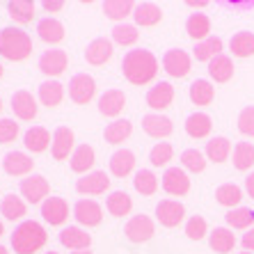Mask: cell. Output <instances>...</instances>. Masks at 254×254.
<instances>
[{
	"instance_id": "obj_1",
	"label": "cell",
	"mask_w": 254,
	"mask_h": 254,
	"mask_svg": "<svg viewBox=\"0 0 254 254\" xmlns=\"http://www.w3.org/2000/svg\"><path fill=\"white\" fill-rule=\"evenodd\" d=\"M122 73L130 85H137V87L149 85L158 73V60L151 51H144V48L128 51L122 60Z\"/></svg>"
},
{
	"instance_id": "obj_2",
	"label": "cell",
	"mask_w": 254,
	"mask_h": 254,
	"mask_svg": "<svg viewBox=\"0 0 254 254\" xmlns=\"http://www.w3.org/2000/svg\"><path fill=\"white\" fill-rule=\"evenodd\" d=\"M32 53V37L23 28H2L0 30V55L9 62H23Z\"/></svg>"
},
{
	"instance_id": "obj_3",
	"label": "cell",
	"mask_w": 254,
	"mask_h": 254,
	"mask_svg": "<svg viewBox=\"0 0 254 254\" xmlns=\"http://www.w3.org/2000/svg\"><path fill=\"white\" fill-rule=\"evenodd\" d=\"M48 234L39 222L23 220L12 234V248L16 254H35L46 245Z\"/></svg>"
},
{
	"instance_id": "obj_4",
	"label": "cell",
	"mask_w": 254,
	"mask_h": 254,
	"mask_svg": "<svg viewBox=\"0 0 254 254\" xmlns=\"http://www.w3.org/2000/svg\"><path fill=\"white\" fill-rule=\"evenodd\" d=\"M96 94V83L89 73H76L69 80V99L76 106H87Z\"/></svg>"
},
{
	"instance_id": "obj_5",
	"label": "cell",
	"mask_w": 254,
	"mask_h": 254,
	"mask_svg": "<svg viewBox=\"0 0 254 254\" xmlns=\"http://www.w3.org/2000/svg\"><path fill=\"white\" fill-rule=\"evenodd\" d=\"M21 197H25V201L30 204H44L48 199V192H51V186H48V179L42 174H30L21 181Z\"/></svg>"
},
{
	"instance_id": "obj_6",
	"label": "cell",
	"mask_w": 254,
	"mask_h": 254,
	"mask_svg": "<svg viewBox=\"0 0 254 254\" xmlns=\"http://www.w3.org/2000/svg\"><path fill=\"white\" fill-rule=\"evenodd\" d=\"M186 218V206L177 199H160L156 206V220L167 229H174L184 222Z\"/></svg>"
},
{
	"instance_id": "obj_7",
	"label": "cell",
	"mask_w": 254,
	"mask_h": 254,
	"mask_svg": "<svg viewBox=\"0 0 254 254\" xmlns=\"http://www.w3.org/2000/svg\"><path fill=\"white\" fill-rule=\"evenodd\" d=\"M163 190L167 195L184 197L190 192V177L184 167H167L163 174Z\"/></svg>"
},
{
	"instance_id": "obj_8",
	"label": "cell",
	"mask_w": 254,
	"mask_h": 254,
	"mask_svg": "<svg viewBox=\"0 0 254 254\" xmlns=\"http://www.w3.org/2000/svg\"><path fill=\"white\" fill-rule=\"evenodd\" d=\"M163 69L170 78H186L190 73V55L181 48H170L163 55Z\"/></svg>"
},
{
	"instance_id": "obj_9",
	"label": "cell",
	"mask_w": 254,
	"mask_h": 254,
	"mask_svg": "<svg viewBox=\"0 0 254 254\" xmlns=\"http://www.w3.org/2000/svg\"><path fill=\"white\" fill-rule=\"evenodd\" d=\"M154 231H156L154 220L149 215H133L124 227V234L130 243H147L154 236Z\"/></svg>"
},
{
	"instance_id": "obj_10",
	"label": "cell",
	"mask_w": 254,
	"mask_h": 254,
	"mask_svg": "<svg viewBox=\"0 0 254 254\" xmlns=\"http://www.w3.org/2000/svg\"><path fill=\"white\" fill-rule=\"evenodd\" d=\"M66 64H69V55H66V51H62V48L44 51L42 58H39V69H42V73H46V76H51V78L62 76Z\"/></svg>"
},
{
	"instance_id": "obj_11",
	"label": "cell",
	"mask_w": 254,
	"mask_h": 254,
	"mask_svg": "<svg viewBox=\"0 0 254 254\" xmlns=\"http://www.w3.org/2000/svg\"><path fill=\"white\" fill-rule=\"evenodd\" d=\"M73 218L83 227H96L103 220V208L94 199H78L73 204Z\"/></svg>"
},
{
	"instance_id": "obj_12",
	"label": "cell",
	"mask_w": 254,
	"mask_h": 254,
	"mask_svg": "<svg viewBox=\"0 0 254 254\" xmlns=\"http://www.w3.org/2000/svg\"><path fill=\"white\" fill-rule=\"evenodd\" d=\"M108 188H110V177L101 170L89 172L76 181V190L80 195H103Z\"/></svg>"
},
{
	"instance_id": "obj_13",
	"label": "cell",
	"mask_w": 254,
	"mask_h": 254,
	"mask_svg": "<svg viewBox=\"0 0 254 254\" xmlns=\"http://www.w3.org/2000/svg\"><path fill=\"white\" fill-rule=\"evenodd\" d=\"M12 113L16 115L21 122H32L39 113V106H37V99L25 89H18L12 94Z\"/></svg>"
},
{
	"instance_id": "obj_14",
	"label": "cell",
	"mask_w": 254,
	"mask_h": 254,
	"mask_svg": "<svg viewBox=\"0 0 254 254\" xmlns=\"http://www.w3.org/2000/svg\"><path fill=\"white\" fill-rule=\"evenodd\" d=\"M42 218L44 222H48L53 227L64 225L66 218H69V204L62 197H48L42 204Z\"/></svg>"
},
{
	"instance_id": "obj_15",
	"label": "cell",
	"mask_w": 254,
	"mask_h": 254,
	"mask_svg": "<svg viewBox=\"0 0 254 254\" xmlns=\"http://www.w3.org/2000/svg\"><path fill=\"white\" fill-rule=\"evenodd\" d=\"M32 167H35V160L30 158L28 154H23V151H9L2 158V170L9 177H30Z\"/></svg>"
},
{
	"instance_id": "obj_16",
	"label": "cell",
	"mask_w": 254,
	"mask_h": 254,
	"mask_svg": "<svg viewBox=\"0 0 254 254\" xmlns=\"http://www.w3.org/2000/svg\"><path fill=\"white\" fill-rule=\"evenodd\" d=\"M73 130L66 128V126H58L53 133V142H51V154L55 160H66L73 154Z\"/></svg>"
},
{
	"instance_id": "obj_17",
	"label": "cell",
	"mask_w": 254,
	"mask_h": 254,
	"mask_svg": "<svg viewBox=\"0 0 254 254\" xmlns=\"http://www.w3.org/2000/svg\"><path fill=\"white\" fill-rule=\"evenodd\" d=\"M126 108V94L122 89H108L99 96V113L103 117H119Z\"/></svg>"
},
{
	"instance_id": "obj_18",
	"label": "cell",
	"mask_w": 254,
	"mask_h": 254,
	"mask_svg": "<svg viewBox=\"0 0 254 254\" xmlns=\"http://www.w3.org/2000/svg\"><path fill=\"white\" fill-rule=\"evenodd\" d=\"M113 53H115L113 42L106 39V37H99V39L87 44V48H85V60H87L92 66H101L113 58Z\"/></svg>"
},
{
	"instance_id": "obj_19",
	"label": "cell",
	"mask_w": 254,
	"mask_h": 254,
	"mask_svg": "<svg viewBox=\"0 0 254 254\" xmlns=\"http://www.w3.org/2000/svg\"><path fill=\"white\" fill-rule=\"evenodd\" d=\"M142 128L147 133L149 137H156V140H163V137L172 135V130H174V124H172V119L165 117V115H144L142 117Z\"/></svg>"
},
{
	"instance_id": "obj_20",
	"label": "cell",
	"mask_w": 254,
	"mask_h": 254,
	"mask_svg": "<svg viewBox=\"0 0 254 254\" xmlns=\"http://www.w3.org/2000/svg\"><path fill=\"white\" fill-rule=\"evenodd\" d=\"M172 101H174V87L170 83H165V80L156 83L147 92V106L151 110H165V108L172 106Z\"/></svg>"
},
{
	"instance_id": "obj_21",
	"label": "cell",
	"mask_w": 254,
	"mask_h": 254,
	"mask_svg": "<svg viewBox=\"0 0 254 254\" xmlns=\"http://www.w3.org/2000/svg\"><path fill=\"white\" fill-rule=\"evenodd\" d=\"M60 243H62V248H69L73 252H78V250H89L92 236L85 229H80V227H64L60 231Z\"/></svg>"
},
{
	"instance_id": "obj_22",
	"label": "cell",
	"mask_w": 254,
	"mask_h": 254,
	"mask_svg": "<svg viewBox=\"0 0 254 254\" xmlns=\"http://www.w3.org/2000/svg\"><path fill=\"white\" fill-rule=\"evenodd\" d=\"M186 32H188V37L190 39H195L197 44L204 42V39L211 37V18H208L206 14H201V12L190 14L188 21H186Z\"/></svg>"
},
{
	"instance_id": "obj_23",
	"label": "cell",
	"mask_w": 254,
	"mask_h": 254,
	"mask_svg": "<svg viewBox=\"0 0 254 254\" xmlns=\"http://www.w3.org/2000/svg\"><path fill=\"white\" fill-rule=\"evenodd\" d=\"M94 160H96L94 149L89 147V144H80V147L73 149L69 165H71V170L76 172V174H83L85 177V174H89V170L94 167Z\"/></svg>"
},
{
	"instance_id": "obj_24",
	"label": "cell",
	"mask_w": 254,
	"mask_h": 254,
	"mask_svg": "<svg viewBox=\"0 0 254 254\" xmlns=\"http://www.w3.org/2000/svg\"><path fill=\"white\" fill-rule=\"evenodd\" d=\"M133 170H135V154H133L130 149H117V151L110 156V172H113L117 179L128 177Z\"/></svg>"
},
{
	"instance_id": "obj_25",
	"label": "cell",
	"mask_w": 254,
	"mask_h": 254,
	"mask_svg": "<svg viewBox=\"0 0 254 254\" xmlns=\"http://www.w3.org/2000/svg\"><path fill=\"white\" fill-rule=\"evenodd\" d=\"M133 18L142 28H154V25H158L163 21V9L158 5H154V2H140L133 9Z\"/></svg>"
},
{
	"instance_id": "obj_26",
	"label": "cell",
	"mask_w": 254,
	"mask_h": 254,
	"mask_svg": "<svg viewBox=\"0 0 254 254\" xmlns=\"http://www.w3.org/2000/svg\"><path fill=\"white\" fill-rule=\"evenodd\" d=\"M37 35H39V39L46 44H60L64 39V25L60 23L58 18L46 16L37 23Z\"/></svg>"
},
{
	"instance_id": "obj_27",
	"label": "cell",
	"mask_w": 254,
	"mask_h": 254,
	"mask_svg": "<svg viewBox=\"0 0 254 254\" xmlns=\"http://www.w3.org/2000/svg\"><path fill=\"white\" fill-rule=\"evenodd\" d=\"M51 133H48L44 126H32V128L25 130L23 135V144L28 151H32V154H42V151H46L48 144H51Z\"/></svg>"
},
{
	"instance_id": "obj_28",
	"label": "cell",
	"mask_w": 254,
	"mask_h": 254,
	"mask_svg": "<svg viewBox=\"0 0 254 254\" xmlns=\"http://www.w3.org/2000/svg\"><path fill=\"white\" fill-rule=\"evenodd\" d=\"M64 99V85L58 80H44L39 85V103L44 108H58Z\"/></svg>"
},
{
	"instance_id": "obj_29",
	"label": "cell",
	"mask_w": 254,
	"mask_h": 254,
	"mask_svg": "<svg viewBox=\"0 0 254 254\" xmlns=\"http://www.w3.org/2000/svg\"><path fill=\"white\" fill-rule=\"evenodd\" d=\"M229 51L234 53V58H252L254 55V32L250 30H241L229 39Z\"/></svg>"
},
{
	"instance_id": "obj_30",
	"label": "cell",
	"mask_w": 254,
	"mask_h": 254,
	"mask_svg": "<svg viewBox=\"0 0 254 254\" xmlns=\"http://www.w3.org/2000/svg\"><path fill=\"white\" fill-rule=\"evenodd\" d=\"M208 243H211L213 252L227 254L236 248V236H234V231L227 229V227H215V229L208 234Z\"/></svg>"
},
{
	"instance_id": "obj_31",
	"label": "cell",
	"mask_w": 254,
	"mask_h": 254,
	"mask_svg": "<svg viewBox=\"0 0 254 254\" xmlns=\"http://www.w3.org/2000/svg\"><path fill=\"white\" fill-rule=\"evenodd\" d=\"M25 213H28V206H25L23 197L18 195H5L2 197V201H0V215L5 220H12V222H16V220H23Z\"/></svg>"
},
{
	"instance_id": "obj_32",
	"label": "cell",
	"mask_w": 254,
	"mask_h": 254,
	"mask_svg": "<svg viewBox=\"0 0 254 254\" xmlns=\"http://www.w3.org/2000/svg\"><path fill=\"white\" fill-rule=\"evenodd\" d=\"M211 128H213V122L206 113H192L186 119V133L192 140H204L211 133Z\"/></svg>"
},
{
	"instance_id": "obj_33",
	"label": "cell",
	"mask_w": 254,
	"mask_h": 254,
	"mask_svg": "<svg viewBox=\"0 0 254 254\" xmlns=\"http://www.w3.org/2000/svg\"><path fill=\"white\" fill-rule=\"evenodd\" d=\"M208 76L215 80V83H229L234 78V62L227 55H218L208 62Z\"/></svg>"
},
{
	"instance_id": "obj_34",
	"label": "cell",
	"mask_w": 254,
	"mask_h": 254,
	"mask_svg": "<svg viewBox=\"0 0 254 254\" xmlns=\"http://www.w3.org/2000/svg\"><path fill=\"white\" fill-rule=\"evenodd\" d=\"M222 48H225V42H222L220 37H208V39H204V42L195 44L192 53H195L197 62H211L213 58L222 55Z\"/></svg>"
},
{
	"instance_id": "obj_35",
	"label": "cell",
	"mask_w": 254,
	"mask_h": 254,
	"mask_svg": "<svg viewBox=\"0 0 254 254\" xmlns=\"http://www.w3.org/2000/svg\"><path fill=\"white\" fill-rule=\"evenodd\" d=\"M106 208L110 215H115V218H124V215L130 213V208H133V199H130L128 192H124V190H115V192L108 195Z\"/></svg>"
},
{
	"instance_id": "obj_36",
	"label": "cell",
	"mask_w": 254,
	"mask_h": 254,
	"mask_svg": "<svg viewBox=\"0 0 254 254\" xmlns=\"http://www.w3.org/2000/svg\"><path fill=\"white\" fill-rule=\"evenodd\" d=\"M133 133V124L128 119H115L113 124H108L106 130H103V137H106L108 144H122L126 142Z\"/></svg>"
},
{
	"instance_id": "obj_37",
	"label": "cell",
	"mask_w": 254,
	"mask_h": 254,
	"mask_svg": "<svg viewBox=\"0 0 254 254\" xmlns=\"http://www.w3.org/2000/svg\"><path fill=\"white\" fill-rule=\"evenodd\" d=\"M35 9H37V5L35 2H28V0L7 2V14H9V18L16 21V23H21V25L30 23V21L35 18Z\"/></svg>"
},
{
	"instance_id": "obj_38",
	"label": "cell",
	"mask_w": 254,
	"mask_h": 254,
	"mask_svg": "<svg viewBox=\"0 0 254 254\" xmlns=\"http://www.w3.org/2000/svg\"><path fill=\"white\" fill-rule=\"evenodd\" d=\"M215 199H218L220 206L227 208H238V204L243 201V190L236 184H222L215 190Z\"/></svg>"
},
{
	"instance_id": "obj_39",
	"label": "cell",
	"mask_w": 254,
	"mask_h": 254,
	"mask_svg": "<svg viewBox=\"0 0 254 254\" xmlns=\"http://www.w3.org/2000/svg\"><path fill=\"white\" fill-rule=\"evenodd\" d=\"M231 154V142L227 137L218 135V137H211L206 142V158L213 160V163H225Z\"/></svg>"
},
{
	"instance_id": "obj_40",
	"label": "cell",
	"mask_w": 254,
	"mask_h": 254,
	"mask_svg": "<svg viewBox=\"0 0 254 254\" xmlns=\"http://www.w3.org/2000/svg\"><path fill=\"white\" fill-rule=\"evenodd\" d=\"M215 99V87L208 80H195L190 85V101L195 106H211Z\"/></svg>"
},
{
	"instance_id": "obj_41",
	"label": "cell",
	"mask_w": 254,
	"mask_h": 254,
	"mask_svg": "<svg viewBox=\"0 0 254 254\" xmlns=\"http://www.w3.org/2000/svg\"><path fill=\"white\" fill-rule=\"evenodd\" d=\"M234 167L241 172H248L252 170L254 165V144L252 142H238L236 147H234Z\"/></svg>"
},
{
	"instance_id": "obj_42",
	"label": "cell",
	"mask_w": 254,
	"mask_h": 254,
	"mask_svg": "<svg viewBox=\"0 0 254 254\" xmlns=\"http://www.w3.org/2000/svg\"><path fill=\"white\" fill-rule=\"evenodd\" d=\"M133 9H135V5L130 0H108V2H103V14L113 21H124L126 16H133Z\"/></svg>"
},
{
	"instance_id": "obj_43",
	"label": "cell",
	"mask_w": 254,
	"mask_h": 254,
	"mask_svg": "<svg viewBox=\"0 0 254 254\" xmlns=\"http://www.w3.org/2000/svg\"><path fill=\"white\" fill-rule=\"evenodd\" d=\"M225 218H227V225H229L231 229H252V225H254L252 208H243V206L231 208Z\"/></svg>"
},
{
	"instance_id": "obj_44",
	"label": "cell",
	"mask_w": 254,
	"mask_h": 254,
	"mask_svg": "<svg viewBox=\"0 0 254 254\" xmlns=\"http://www.w3.org/2000/svg\"><path fill=\"white\" fill-rule=\"evenodd\" d=\"M133 186H135V190L140 195L151 197V195H156V190H158V179H156V174L151 170H140V172H135Z\"/></svg>"
},
{
	"instance_id": "obj_45",
	"label": "cell",
	"mask_w": 254,
	"mask_h": 254,
	"mask_svg": "<svg viewBox=\"0 0 254 254\" xmlns=\"http://www.w3.org/2000/svg\"><path fill=\"white\" fill-rule=\"evenodd\" d=\"M181 167H184L186 172L199 174V172H204V167H206V158H204V154H201L199 149H186L184 154H181Z\"/></svg>"
},
{
	"instance_id": "obj_46",
	"label": "cell",
	"mask_w": 254,
	"mask_h": 254,
	"mask_svg": "<svg viewBox=\"0 0 254 254\" xmlns=\"http://www.w3.org/2000/svg\"><path fill=\"white\" fill-rule=\"evenodd\" d=\"M137 37H140V32H137L135 25L117 23L113 28V42L119 44V46H133L137 42Z\"/></svg>"
},
{
	"instance_id": "obj_47",
	"label": "cell",
	"mask_w": 254,
	"mask_h": 254,
	"mask_svg": "<svg viewBox=\"0 0 254 254\" xmlns=\"http://www.w3.org/2000/svg\"><path fill=\"white\" fill-rule=\"evenodd\" d=\"M172 156H174V149H172L170 142H158V144H154L151 151H149V160H151L154 167H167Z\"/></svg>"
},
{
	"instance_id": "obj_48",
	"label": "cell",
	"mask_w": 254,
	"mask_h": 254,
	"mask_svg": "<svg viewBox=\"0 0 254 254\" xmlns=\"http://www.w3.org/2000/svg\"><path fill=\"white\" fill-rule=\"evenodd\" d=\"M186 236L190 241H201V238L206 236V220L201 218V215H192L186 222Z\"/></svg>"
},
{
	"instance_id": "obj_49",
	"label": "cell",
	"mask_w": 254,
	"mask_h": 254,
	"mask_svg": "<svg viewBox=\"0 0 254 254\" xmlns=\"http://www.w3.org/2000/svg\"><path fill=\"white\" fill-rule=\"evenodd\" d=\"M238 130L243 135L254 137V106H248L238 115Z\"/></svg>"
},
{
	"instance_id": "obj_50",
	"label": "cell",
	"mask_w": 254,
	"mask_h": 254,
	"mask_svg": "<svg viewBox=\"0 0 254 254\" xmlns=\"http://www.w3.org/2000/svg\"><path fill=\"white\" fill-rule=\"evenodd\" d=\"M18 137V124L14 119H0V144H9Z\"/></svg>"
},
{
	"instance_id": "obj_51",
	"label": "cell",
	"mask_w": 254,
	"mask_h": 254,
	"mask_svg": "<svg viewBox=\"0 0 254 254\" xmlns=\"http://www.w3.org/2000/svg\"><path fill=\"white\" fill-rule=\"evenodd\" d=\"M241 243H243V248H245V252H254V227L243 234V241Z\"/></svg>"
},
{
	"instance_id": "obj_52",
	"label": "cell",
	"mask_w": 254,
	"mask_h": 254,
	"mask_svg": "<svg viewBox=\"0 0 254 254\" xmlns=\"http://www.w3.org/2000/svg\"><path fill=\"white\" fill-rule=\"evenodd\" d=\"M42 7L44 9H46V12H60V9H62V7H64V2H62V0H55V2H42Z\"/></svg>"
},
{
	"instance_id": "obj_53",
	"label": "cell",
	"mask_w": 254,
	"mask_h": 254,
	"mask_svg": "<svg viewBox=\"0 0 254 254\" xmlns=\"http://www.w3.org/2000/svg\"><path fill=\"white\" fill-rule=\"evenodd\" d=\"M245 192H248V195L254 199V172L245 177Z\"/></svg>"
},
{
	"instance_id": "obj_54",
	"label": "cell",
	"mask_w": 254,
	"mask_h": 254,
	"mask_svg": "<svg viewBox=\"0 0 254 254\" xmlns=\"http://www.w3.org/2000/svg\"><path fill=\"white\" fill-rule=\"evenodd\" d=\"M71 254H92L89 250H78V252H71Z\"/></svg>"
},
{
	"instance_id": "obj_55",
	"label": "cell",
	"mask_w": 254,
	"mask_h": 254,
	"mask_svg": "<svg viewBox=\"0 0 254 254\" xmlns=\"http://www.w3.org/2000/svg\"><path fill=\"white\" fill-rule=\"evenodd\" d=\"M0 254H12V252H9L7 248H2V245H0Z\"/></svg>"
},
{
	"instance_id": "obj_56",
	"label": "cell",
	"mask_w": 254,
	"mask_h": 254,
	"mask_svg": "<svg viewBox=\"0 0 254 254\" xmlns=\"http://www.w3.org/2000/svg\"><path fill=\"white\" fill-rule=\"evenodd\" d=\"M2 234H5V227H2V222H0V236H2Z\"/></svg>"
},
{
	"instance_id": "obj_57",
	"label": "cell",
	"mask_w": 254,
	"mask_h": 254,
	"mask_svg": "<svg viewBox=\"0 0 254 254\" xmlns=\"http://www.w3.org/2000/svg\"><path fill=\"white\" fill-rule=\"evenodd\" d=\"M0 78H2V64H0Z\"/></svg>"
},
{
	"instance_id": "obj_58",
	"label": "cell",
	"mask_w": 254,
	"mask_h": 254,
	"mask_svg": "<svg viewBox=\"0 0 254 254\" xmlns=\"http://www.w3.org/2000/svg\"><path fill=\"white\" fill-rule=\"evenodd\" d=\"M0 110H2V99H0Z\"/></svg>"
},
{
	"instance_id": "obj_59",
	"label": "cell",
	"mask_w": 254,
	"mask_h": 254,
	"mask_svg": "<svg viewBox=\"0 0 254 254\" xmlns=\"http://www.w3.org/2000/svg\"><path fill=\"white\" fill-rule=\"evenodd\" d=\"M238 254H252V252H238Z\"/></svg>"
},
{
	"instance_id": "obj_60",
	"label": "cell",
	"mask_w": 254,
	"mask_h": 254,
	"mask_svg": "<svg viewBox=\"0 0 254 254\" xmlns=\"http://www.w3.org/2000/svg\"><path fill=\"white\" fill-rule=\"evenodd\" d=\"M46 254H58V252H46Z\"/></svg>"
}]
</instances>
